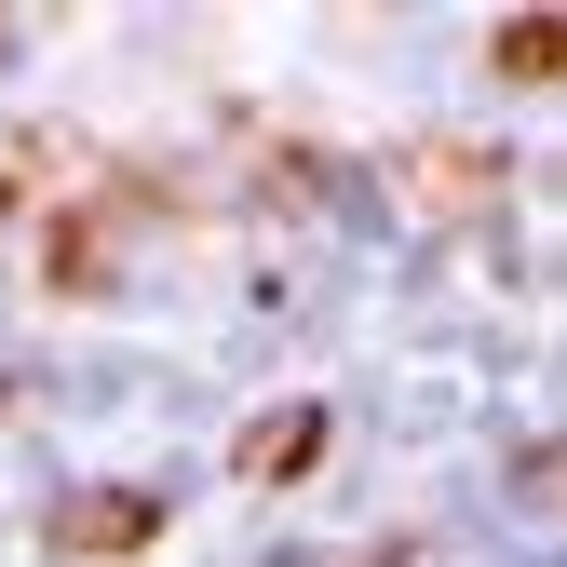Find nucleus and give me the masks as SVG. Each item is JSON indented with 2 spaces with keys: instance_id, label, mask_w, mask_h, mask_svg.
<instances>
[{
  "instance_id": "obj_1",
  "label": "nucleus",
  "mask_w": 567,
  "mask_h": 567,
  "mask_svg": "<svg viewBox=\"0 0 567 567\" xmlns=\"http://www.w3.org/2000/svg\"><path fill=\"white\" fill-rule=\"evenodd\" d=\"M405 189L419 203H433V217H501V189H514V163L501 150H486V135H460V150H446V135H419V150H405Z\"/></svg>"
},
{
  "instance_id": "obj_2",
  "label": "nucleus",
  "mask_w": 567,
  "mask_h": 567,
  "mask_svg": "<svg viewBox=\"0 0 567 567\" xmlns=\"http://www.w3.org/2000/svg\"><path fill=\"white\" fill-rule=\"evenodd\" d=\"M150 540H163V501H150V486H82V501H54V554H68V567L150 554Z\"/></svg>"
},
{
  "instance_id": "obj_3",
  "label": "nucleus",
  "mask_w": 567,
  "mask_h": 567,
  "mask_svg": "<svg viewBox=\"0 0 567 567\" xmlns=\"http://www.w3.org/2000/svg\"><path fill=\"white\" fill-rule=\"evenodd\" d=\"M324 433H338V419H324L311 392H284V405H257L244 433H230V473H244V486H298V473L324 460Z\"/></svg>"
},
{
  "instance_id": "obj_4",
  "label": "nucleus",
  "mask_w": 567,
  "mask_h": 567,
  "mask_svg": "<svg viewBox=\"0 0 567 567\" xmlns=\"http://www.w3.org/2000/svg\"><path fill=\"white\" fill-rule=\"evenodd\" d=\"M486 68H501V82H567V14H501Z\"/></svg>"
},
{
  "instance_id": "obj_5",
  "label": "nucleus",
  "mask_w": 567,
  "mask_h": 567,
  "mask_svg": "<svg viewBox=\"0 0 567 567\" xmlns=\"http://www.w3.org/2000/svg\"><path fill=\"white\" fill-rule=\"evenodd\" d=\"M540 460H554V473H540V486H554V501H567V446H540Z\"/></svg>"
}]
</instances>
